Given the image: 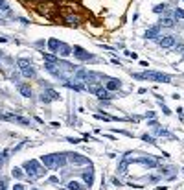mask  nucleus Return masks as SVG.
Instances as JSON below:
<instances>
[{
  "label": "nucleus",
  "mask_w": 184,
  "mask_h": 190,
  "mask_svg": "<svg viewBox=\"0 0 184 190\" xmlns=\"http://www.w3.org/2000/svg\"><path fill=\"white\" fill-rule=\"evenodd\" d=\"M41 163L44 164L46 168H50V170H57V168L64 166L67 157L61 155V153H50V155H42L41 157Z\"/></svg>",
  "instance_id": "1"
},
{
  "label": "nucleus",
  "mask_w": 184,
  "mask_h": 190,
  "mask_svg": "<svg viewBox=\"0 0 184 190\" xmlns=\"http://www.w3.org/2000/svg\"><path fill=\"white\" fill-rule=\"evenodd\" d=\"M133 78H136V79H149V81H162V83H169V81H171V76L162 74V72H153V70H146V72L133 74Z\"/></svg>",
  "instance_id": "2"
},
{
  "label": "nucleus",
  "mask_w": 184,
  "mask_h": 190,
  "mask_svg": "<svg viewBox=\"0 0 184 190\" xmlns=\"http://www.w3.org/2000/svg\"><path fill=\"white\" fill-rule=\"evenodd\" d=\"M24 168H26V174L30 175V179H39V177H42V175L46 174L44 168H42L37 161H33V159H31V161H26V163H24Z\"/></svg>",
  "instance_id": "3"
},
{
  "label": "nucleus",
  "mask_w": 184,
  "mask_h": 190,
  "mask_svg": "<svg viewBox=\"0 0 184 190\" xmlns=\"http://www.w3.org/2000/svg\"><path fill=\"white\" fill-rule=\"evenodd\" d=\"M17 65H18V68H20V72H22L24 78H35V67H33V63H31V61L18 59Z\"/></svg>",
  "instance_id": "4"
},
{
  "label": "nucleus",
  "mask_w": 184,
  "mask_h": 190,
  "mask_svg": "<svg viewBox=\"0 0 184 190\" xmlns=\"http://www.w3.org/2000/svg\"><path fill=\"white\" fill-rule=\"evenodd\" d=\"M72 54L78 57V59H81V61H94V56L89 54L86 50H83L81 46H74V48H72Z\"/></svg>",
  "instance_id": "5"
},
{
  "label": "nucleus",
  "mask_w": 184,
  "mask_h": 190,
  "mask_svg": "<svg viewBox=\"0 0 184 190\" xmlns=\"http://www.w3.org/2000/svg\"><path fill=\"white\" fill-rule=\"evenodd\" d=\"M53 100H59V92H57V91H53V89H46L44 92L41 94V102H44V103L53 102Z\"/></svg>",
  "instance_id": "6"
},
{
  "label": "nucleus",
  "mask_w": 184,
  "mask_h": 190,
  "mask_svg": "<svg viewBox=\"0 0 184 190\" xmlns=\"http://www.w3.org/2000/svg\"><path fill=\"white\" fill-rule=\"evenodd\" d=\"M67 159L70 163H74V164H89L90 166V161L86 159V157L79 155V153H67Z\"/></svg>",
  "instance_id": "7"
},
{
  "label": "nucleus",
  "mask_w": 184,
  "mask_h": 190,
  "mask_svg": "<svg viewBox=\"0 0 184 190\" xmlns=\"http://www.w3.org/2000/svg\"><path fill=\"white\" fill-rule=\"evenodd\" d=\"M158 45L162 48H171V46H175V37H173V35H166V37L158 39Z\"/></svg>",
  "instance_id": "8"
},
{
  "label": "nucleus",
  "mask_w": 184,
  "mask_h": 190,
  "mask_svg": "<svg viewBox=\"0 0 184 190\" xmlns=\"http://www.w3.org/2000/svg\"><path fill=\"white\" fill-rule=\"evenodd\" d=\"M122 87V81L120 79H116V78H109L105 83V89L107 91H116V89H120Z\"/></svg>",
  "instance_id": "9"
},
{
  "label": "nucleus",
  "mask_w": 184,
  "mask_h": 190,
  "mask_svg": "<svg viewBox=\"0 0 184 190\" xmlns=\"http://www.w3.org/2000/svg\"><path fill=\"white\" fill-rule=\"evenodd\" d=\"M57 54H59L61 57H68V56L72 54V48H70L68 45H64V43H59V48H57Z\"/></svg>",
  "instance_id": "10"
},
{
  "label": "nucleus",
  "mask_w": 184,
  "mask_h": 190,
  "mask_svg": "<svg viewBox=\"0 0 184 190\" xmlns=\"http://www.w3.org/2000/svg\"><path fill=\"white\" fill-rule=\"evenodd\" d=\"M94 94H96L100 100H111V98H112V96H111V91H107V89H103V87H100Z\"/></svg>",
  "instance_id": "11"
},
{
  "label": "nucleus",
  "mask_w": 184,
  "mask_h": 190,
  "mask_svg": "<svg viewBox=\"0 0 184 190\" xmlns=\"http://www.w3.org/2000/svg\"><path fill=\"white\" fill-rule=\"evenodd\" d=\"M158 33H160V26H151L146 31V39H155V37H158Z\"/></svg>",
  "instance_id": "12"
},
{
  "label": "nucleus",
  "mask_w": 184,
  "mask_h": 190,
  "mask_svg": "<svg viewBox=\"0 0 184 190\" xmlns=\"http://www.w3.org/2000/svg\"><path fill=\"white\" fill-rule=\"evenodd\" d=\"M18 92L22 94V96L30 98V96H31V87L28 85V83H20V85H18Z\"/></svg>",
  "instance_id": "13"
},
{
  "label": "nucleus",
  "mask_w": 184,
  "mask_h": 190,
  "mask_svg": "<svg viewBox=\"0 0 184 190\" xmlns=\"http://www.w3.org/2000/svg\"><path fill=\"white\" fill-rule=\"evenodd\" d=\"M83 179H85L86 186L94 185V170H89V172H85V174H83Z\"/></svg>",
  "instance_id": "14"
},
{
  "label": "nucleus",
  "mask_w": 184,
  "mask_h": 190,
  "mask_svg": "<svg viewBox=\"0 0 184 190\" xmlns=\"http://www.w3.org/2000/svg\"><path fill=\"white\" fill-rule=\"evenodd\" d=\"M136 163H142V164H146V166H149V168H155V166H157V161H155V159H149V157L136 159Z\"/></svg>",
  "instance_id": "15"
},
{
  "label": "nucleus",
  "mask_w": 184,
  "mask_h": 190,
  "mask_svg": "<svg viewBox=\"0 0 184 190\" xmlns=\"http://www.w3.org/2000/svg\"><path fill=\"white\" fill-rule=\"evenodd\" d=\"M68 190H86V185H81L78 181H70L68 183Z\"/></svg>",
  "instance_id": "16"
},
{
  "label": "nucleus",
  "mask_w": 184,
  "mask_h": 190,
  "mask_svg": "<svg viewBox=\"0 0 184 190\" xmlns=\"http://www.w3.org/2000/svg\"><path fill=\"white\" fill-rule=\"evenodd\" d=\"M127 164H129V157H125V159L120 163V166H118V174H127Z\"/></svg>",
  "instance_id": "17"
},
{
  "label": "nucleus",
  "mask_w": 184,
  "mask_h": 190,
  "mask_svg": "<svg viewBox=\"0 0 184 190\" xmlns=\"http://www.w3.org/2000/svg\"><path fill=\"white\" fill-rule=\"evenodd\" d=\"M48 48H50L52 52H57V48H59V41H57V39H50V41H48Z\"/></svg>",
  "instance_id": "18"
},
{
  "label": "nucleus",
  "mask_w": 184,
  "mask_h": 190,
  "mask_svg": "<svg viewBox=\"0 0 184 190\" xmlns=\"http://www.w3.org/2000/svg\"><path fill=\"white\" fill-rule=\"evenodd\" d=\"M67 22H68V24H74V26H78V24H79V17L68 15V17H67Z\"/></svg>",
  "instance_id": "19"
},
{
  "label": "nucleus",
  "mask_w": 184,
  "mask_h": 190,
  "mask_svg": "<svg viewBox=\"0 0 184 190\" xmlns=\"http://www.w3.org/2000/svg\"><path fill=\"white\" fill-rule=\"evenodd\" d=\"M173 24H175L173 19H162L160 20V26H166V28H173Z\"/></svg>",
  "instance_id": "20"
},
{
  "label": "nucleus",
  "mask_w": 184,
  "mask_h": 190,
  "mask_svg": "<svg viewBox=\"0 0 184 190\" xmlns=\"http://www.w3.org/2000/svg\"><path fill=\"white\" fill-rule=\"evenodd\" d=\"M155 131H157V135H160V137H169V139H171V133H168L166 129H162V128H158V125H157V128H155Z\"/></svg>",
  "instance_id": "21"
},
{
  "label": "nucleus",
  "mask_w": 184,
  "mask_h": 190,
  "mask_svg": "<svg viewBox=\"0 0 184 190\" xmlns=\"http://www.w3.org/2000/svg\"><path fill=\"white\" fill-rule=\"evenodd\" d=\"M13 177H17V179H22L24 177V174H22V170H20V168H13Z\"/></svg>",
  "instance_id": "22"
},
{
  "label": "nucleus",
  "mask_w": 184,
  "mask_h": 190,
  "mask_svg": "<svg viewBox=\"0 0 184 190\" xmlns=\"http://www.w3.org/2000/svg\"><path fill=\"white\" fill-rule=\"evenodd\" d=\"M0 9H2L4 13H7V15H9V6H7L6 0H0Z\"/></svg>",
  "instance_id": "23"
},
{
  "label": "nucleus",
  "mask_w": 184,
  "mask_h": 190,
  "mask_svg": "<svg viewBox=\"0 0 184 190\" xmlns=\"http://www.w3.org/2000/svg\"><path fill=\"white\" fill-rule=\"evenodd\" d=\"M164 9H166V6H164V4H158V6H155V7H153V11H155V13H162Z\"/></svg>",
  "instance_id": "24"
},
{
  "label": "nucleus",
  "mask_w": 184,
  "mask_h": 190,
  "mask_svg": "<svg viewBox=\"0 0 184 190\" xmlns=\"http://www.w3.org/2000/svg\"><path fill=\"white\" fill-rule=\"evenodd\" d=\"M142 140H146V142H149V144H155V139L151 135H142Z\"/></svg>",
  "instance_id": "25"
},
{
  "label": "nucleus",
  "mask_w": 184,
  "mask_h": 190,
  "mask_svg": "<svg viewBox=\"0 0 184 190\" xmlns=\"http://www.w3.org/2000/svg\"><path fill=\"white\" fill-rule=\"evenodd\" d=\"M175 17H177V19H184V9H179V7H177V9H175Z\"/></svg>",
  "instance_id": "26"
},
{
  "label": "nucleus",
  "mask_w": 184,
  "mask_h": 190,
  "mask_svg": "<svg viewBox=\"0 0 184 190\" xmlns=\"http://www.w3.org/2000/svg\"><path fill=\"white\" fill-rule=\"evenodd\" d=\"M162 111H164V114H171V111L166 107V105H162Z\"/></svg>",
  "instance_id": "27"
},
{
  "label": "nucleus",
  "mask_w": 184,
  "mask_h": 190,
  "mask_svg": "<svg viewBox=\"0 0 184 190\" xmlns=\"http://www.w3.org/2000/svg\"><path fill=\"white\" fill-rule=\"evenodd\" d=\"M4 161H6V157H4V153H0V168H2V164H4Z\"/></svg>",
  "instance_id": "28"
},
{
  "label": "nucleus",
  "mask_w": 184,
  "mask_h": 190,
  "mask_svg": "<svg viewBox=\"0 0 184 190\" xmlns=\"http://www.w3.org/2000/svg\"><path fill=\"white\" fill-rule=\"evenodd\" d=\"M13 190H24V185H15Z\"/></svg>",
  "instance_id": "29"
},
{
  "label": "nucleus",
  "mask_w": 184,
  "mask_h": 190,
  "mask_svg": "<svg viewBox=\"0 0 184 190\" xmlns=\"http://www.w3.org/2000/svg\"><path fill=\"white\" fill-rule=\"evenodd\" d=\"M50 183H59V177H50Z\"/></svg>",
  "instance_id": "30"
},
{
  "label": "nucleus",
  "mask_w": 184,
  "mask_h": 190,
  "mask_svg": "<svg viewBox=\"0 0 184 190\" xmlns=\"http://www.w3.org/2000/svg\"><path fill=\"white\" fill-rule=\"evenodd\" d=\"M112 183H114L116 186H118V185H122V183H120V179H118V177H114V179H112Z\"/></svg>",
  "instance_id": "31"
},
{
  "label": "nucleus",
  "mask_w": 184,
  "mask_h": 190,
  "mask_svg": "<svg viewBox=\"0 0 184 190\" xmlns=\"http://www.w3.org/2000/svg\"><path fill=\"white\" fill-rule=\"evenodd\" d=\"M68 142H72V144H78V142H79V139H68Z\"/></svg>",
  "instance_id": "32"
},
{
  "label": "nucleus",
  "mask_w": 184,
  "mask_h": 190,
  "mask_svg": "<svg viewBox=\"0 0 184 190\" xmlns=\"http://www.w3.org/2000/svg\"><path fill=\"white\" fill-rule=\"evenodd\" d=\"M33 190H37V188H33Z\"/></svg>",
  "instance_id": "33"
},
{
  "label": "nucleus",
  "mask_w": 184,
  "mask_h": 190,
  "mask_svg": "<svg viewBox=\"0 0 184 190\" xmlns=\"http://www.w3.org/2000/svg\"><path fill=\"white\" fill-rule=\"evenodd\" d=\"M182 2H184V0H182Z\"/></svg>",
  "instance_id": "34"
}]
</instances>
